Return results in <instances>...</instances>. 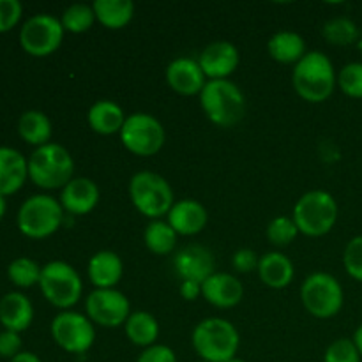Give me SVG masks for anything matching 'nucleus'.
Masks as SVG:
<instances>
[{
    "instance_id": "f257e3e1",
    "label": "nucleus",
    "mask_w": 362,
    "mask_h": 362,
    "mask_svg": "<svg viewBox=\"0 0 362 362\" xmlns=\"http://www.w3.org/2000/svg\"><path fill=\"white\" fill-rule=\"evenodd\" d=\"M292 83L297 95L308 103H324L338 85V74L331 59L322 52H308L299 64L293 66Z\"/></svg>"
},
{
    "instance_id": "f03ea898",
    "label": "nucleus",
    "mask_w": 362,
    "mask_h": 362,
    "mask_svg": "<svg viewBox=\"0 0 362 362\" xmlns=\"http://www.w3.org/2000/svg\"><path fill=\"white\" fill-rule=\"evenodd\" d=\"M194 352L205 362H228L237 357L240 346L239 331L232 322L225 318H205L194 327L193 336Z\"/></svg>"
},
{
    "instance_id": "7ed1b4c3",
    "label": "nucleus",
    "mask_w": 362,
    "mask_h": 362,
    "mask_svg": "<svg viewBox=\"0 0 362 362\" xmlns=\"http://www.w3.org/2000/svg\"><path fill=\"white\" fill-rule=\"evenodd\" d=\"M71 152L59 144L37 147L28 158V179L41 189H64L74 179Z\"/></svg>"
},
{
    "instance_id": "20e7f679",
    "label": "nucleus",
    "mask_w": 362,
    "mask_h": 362,
    "mask_svg": "<svg viewBox=\"0 0 362 362\" xmlns=\"http://www.w3.org/2000/svg\"><path fill=\"white\" fill-rule=\"evenodd\" d=\"M205 117L218 127H233L246 115V98L230 80H211L200 92Z\"/></svg>"
},
{
    "instance_id": "39448f33",
    "label": "nucleus",
    "mask_w": 362,
    "mask_h": 362,
    "mask_svg": "<svg viewBox=\"0 0 362 362\" xmlns=\"http://www.w3.org/2000/svg\"><path fill=\"white\" fill-rule=\"evenodd\" d=\"M338 202L331 193L313 189L304 193L293 207L292 219L299 233L306 237H324L338 221Z\"/></svg>"
},
{
    "instance_id": "423d86ee",
    "label": "nucleus",
    "mask_w": 362,
    "mask_h": 362,
    "mask_svg": "<svg viewBox=\"0 0 362 362\" xmlns=\"http://www.w3.org/2000/svg\"><path fill=\"white\" fill-rule=\"evenodd\" d=\"M129 197L134 209L152 221L168 216L175 204L170 182L154 172L134 173L129 180Z\"/></svg>"
},
{
    "instance_id": "0eeeda50",
    "label": "nucleus",
    "mask_w": 362,
    "mask_h": 362,
    "mask_svg": "<svg viewBox=\"0 0 362 362\" xmlns=\"http://www.w3.org/2000/svg\"><path fill=\"white\" fill-rule=\"evenodd\" d=\"M16 221L25 237L41 240L52 237L62 226L64 209L49 194H34L21 204Z\"/></svg>"
},
{
    "instance_id": "6e6552de",
    "label": "nucleus",
    "mask_w": 362,
    "mask_h": 362,
    "mask_svg": "<svg viewBox=\"0 0 362 362\" xmlns=\"http://www.w3.org/2000/svg\"><path fill=\"white\" fill-rule=\"evenodd\" d=\"M39 288L52 306L67 311L80 303L83 283L73 265L62 260H53L42 267Z\"/></svg>"
},
{
    "instance_id": "1a4fd4ad",
    "label": "nucleus",
    "mask_w": 362,
    "mask_h": 362,
    "mask_svg": "<svg viewBox=\"0 0 362 362\" xmlns=\"http://www.w3.org/2000/svg\"><path fill=\"white\" fill-rule=\"evenodd\" d=\"M300 300L311 317L327 320L341 311L345 293L334 276L329 272H313L300 286Z\"/></svg>"
},
{
    "instance_id": "9d476101",
    "label": "nucleus",
    "mask_w": 362,
    "mask_h": 362,
    "mask_svg": "<svg viewBox=\"0 0 362 362\" xmlns=\"http://www.w3.org/2000/svg\"><path fill=\"white\" fill-rule=\"evenodd\" d=\"M119 134L126 151L140 158L156 156L166 141V131L163 124L154 115L144 112L127 115Z\"/></svg>"
},
{
    "instance_id": "9b49d317",
    "label": "nucleus",
    "mask_w": 362,
    "mask_h": 362,
    "mask_svg": "<svg viewBox=\"0 0 362 362\" xmlns=\"http://www.w3.org/2000/svg\"><path fill=\"white\" fill-rule=\"evenodd\" d=\"M52 338L64 352L87 354L95 343V325L78 311H60L52 320Z\"/></svg>"
},
{
    "instance_id": "f8f14e48",
    "label": "nucleus",
    "mask_w": 362,
    "mask_h": 362,
    "mask_svg": "<svg viewBox=\"0 0 362 362\" xmlns=\"http://www.w3.org/2000/svg\"><path fill=\"white\" fill-rule=\"evenodd\" d=\"M62 23L52 14H34L23 23L20 30V45L28 55L48 57L60 48L64 41Z\"/></svg>"
},
{
    "instance_id": "ddd939ff",
    "label": "nucleus",
    "mask_w": 362,
    "mask_h": 362,
    "mask_svg": "<svg viewBox=\"0 0 362 362\" xmlns=\"http://www.w3.org/2000/svg\"><path fill=\"white\" fill-rule=\"evenodd\" d=\"M85 311L94 325L115 329L127 322L131 315V304L120 290L95 288L85 300Z\"/></svg>"
},
{
    "instance_id": "4468645a",
    "label": "nucleus",
    "mask_w": 362,
    "mask_h": 362,
    "mask_svg": "<svg viewBox=\"0 0 362 362\" xmlns=\"http://www.w3.org/2000/svg\"><path fill=\"white\" fill-rule=\"evenodd\" d=\"M197 60L209 81L228 80V76H232L239 67L240 53L233 42L216 41L205 46Z\"/></svg>"
},
{
    "instance_id": "2eb2a0df",
    "label": "nucleus",
    "mask_w": 362,
    "mask_h": 362,
    "mask_svg": "<svg viewBox=\"0 0 362 362\" xmlns=\"http://www.w3.org/2000/svg\"><path fill=\"white\" fill-rule=\"evenodd\" d=\"M173 269L180 281H197L202 285L216 272V262L211 250L202 244H189L177 251L173 257Z\"/></svg>"
},
{
    "instance_id": "dca6fc26",
    "label": "nucleus",
    "mask_w": 362,
    "mask_h": 362,
    "mask_svg": "<svg viewBox=\"0 0 362 362\" xmlns=\"http://www.w3.org/2000/svg\"><path fill=\"white\" fill-rule=\"evenodd\" d=\"M165 76L170 88L180 95H200L205 83L209 81L198 60L191 59V57H179V59L172 60L166 67Z\"/></svg>"
},
{
    "instance_id": "f3484780",
    "label": "nucleus",
    "mask_w": 362,
    "mask_h": 362,
    "mask_svg": "<svg viewBox=\"0 0 362 362\" xmlns=\"http://www.w3.org/2000/svg\"><path fill=\"white\" fill-rule=\"evenodd\" d=\"M98 184L87 177H74L62 191H60V205L64 212L71 216L90 214L99 204Z\"/></svg>"
},
{
    "instance_id": "a211bd4d",
    "label": "nucleus",
    "mask_w": 362,
    "mask_h": 362,
    "mask_svg": "<svg viewBox=\"0 0 362 362\" xmlns=\"http://www.w3.org/2000/svg\"><path fill=\"white\" fill-rule=\"evenodd\" d=\"M202 297L211 306L219 308V310H230L243 300V283L228 272H214L211 278L202 283Z\"/></svg>"
},
{
    "instance_id": "6ab92c4d",
    "label": "nucleus",
    "mask_w": 362,
    "mask_h": 362,
    "mask_svg": "<svg viewBox=\"0 0 362 362\" xmlns=\"http://www.w3.org/2000/svg\"><path fill=\"white\" fill-rule=\"evenodd\" d=\"M166 221L177 232V235L191 237L200 233L209 223V212L200 202L184 198L173 204L172 211L166 216Z\"/></svg>"
},
{
    "instance_id": "aec40b11",
    "label": "nucleus",
    "mask_w": 362,
    "mask_h": 362,
    "mask_svg": "<svg viewBox=\"0 0 362 362\" xmlns=\"http://www.w3.org/2000/svg\"><path fill=\"white\" fill-rule=\"evenodd\" d=\"M87 276L95 288H115L124 276L122 258L113 251H98L88 260Z\"/></svg>"
},
{
    "instance_id": "412c9836",
    "label": "nucleus",
    "mask_w": 362,
    "mask_h": 362,
    "mask_svg": "<svg viewBox=\"0 0 362 362\" xmlns=\"http://www.w3.org/2000/svg\"><path fill=\"white\" fill-rule=\"evenodd\" d=\"M28 179V159L13 147H0V194L9 197Z\"/></svg>"
},
{
    "instance_id": "4be33fe9",
    "label": "nucleus",
    "mask_w": 362,
    "mask_h": 362,
    "mask_svg": "<svg viewBox=\"0 0 362 362\" xmlns=\"http://www.w3.org/2000/svg\"><path fill=\"white\" fill-rule=\"evenodd\" d=\"M34 320V308L27 296L20 292H11L0 299V324L6 331L23 332Z\"/></svg>"
},
{
    "instance_id": "5701e85b",
    "label": "nucleus",
    "mask_w": 362,
    "mask_h": 362,
    "mask_svg": "<svg viewBox=\"0 0 362 362\" xmlns=\"http://www.w3.org/2000/svg\"><path fill=\"white\" fill-rule=\"evenodd\" d=\"M258 276L265 286L281 290L293 281L296 267L286 255L279 253V251H271V253H265L260 257Z\"/></svg>"
},
{
    "instance_id": "b1692460",
    "label": "nucleus",
    "mask_w": 362,
    "mask_h": 362,
    "mask_svg": "<svg viewBox=\"0 0 362 362\" xmlns=\"http://www.w3.org/2000/svg\"><path fill=\"white\" fill-rule=\"evenodd\" d=\"M126 119L124 110L112 99H99L90 106L87 113V122L90 129L103 136L120 133Z\"/></svg>"
},
{
    "instance_id": "393cba45",
    "label": "nucleus",
    "mask_w": 362,
    "mask_h": 362,
    "mask_svg": "<svg viewBox=\"0 0 362 362\" xmlns=\"http://www.w3.org/2000/svg\"><path fill=\"white\" fill-rule=\"evenodd\" d=\"M267 52L272 60L285 66H296L306 55V42L297 32L281 30L276 32L267 42Z\"/></svg>"
},
{
    "instance_id": "a878e982",
    "label": "nucleus",
    "mask_w": 362,
    "mask_h": 362,
    "mask_svg": "<svg viewBox=\"0 0 362 362\" xmlns=\"http://www.w3.org/2000/svg\"><path fill=\"white\" fill-rule=\"evenodd\" d=\"M92 9L95 21L110 30L124 28L134 16V4L131 0H95Z\"/></svg>"
},
{
    "instance_id": "bb28decb",
    "label": "nucleus",
    "mask_w": 362,
    "mask_h": 362,
    "mask_svg": "<svg viewBox=\"0 0 362 362\" xmlns=\"http://www.w3.org/2000/svg\"><path fill=\"white\" fill-rule=\"evenodd\" d=\"M18 133L28 145H34L35 148L42 147L52 140V120L39 110H28L18 120Z\"/></svg>"
},
{
    "instance_id": "cd10ccee",
    "label": "nucleus",
    "mask_w": 362,
    "mask_h": 362,
    "mask_svg": "<svg viewBox=\"0 0 362 362\" xmlns=\"http://www.w3.org/2000/svg\"><path fill=\"white\" fill-rule=\"evenodd\" d=\"M126 327V336L133 345L148 349L156 345L159 338V324L154 315L148 311H134L129 315L127 322L124 324Z\"/></svg>"
},
{
    "instance_id": "c85d7f7f",
    "label": "nucleus",
    "mask_w": 362,
    "mask_h": 362,
    "mask_svg": "<svg viewBox=\"0 0 362 362\" xmlns=\"http://www.w3.org/2000/svg\"><path fill=\"white\" fill-rule=\"evenodd\" d=\"M177 232L168 225V221L163 219H154L147 225L144 233L145 246L151 253L158 255V257H165L170 255L177 246Z\"/></svg>"
},
{
    "instance_id": "c756f323",
    "label": "nucleus",
    "mask_w": 362,
    "mask_h": 362,
    "mask_svg": "<svg viewBox=\"0 0 362 362\" xmlns=\"http://www.w3.org/2000/svg\"><path fill=\"white\" fill-rule=\"evenodd\" d=\"M325 41L336 46H349L359 39V27L356 21L346 16H338L329 20L322 28Z\"/></svg>"
},
{
    "instance_id": "7c9ffc66",
    "label": "nucleus",
    "mask_w": 362,
    "mask_h": 362,
    "mask_svg": "<svg viewBox=\"0 0 362 362\" xmlns=\"http://www.w3.org/2000/svg\"><path fill=\"white\" fill-rule=\"evenodd\" d=\"M41 271L42 267L37 262L30 260L27 257H20L9 264V267H7V278L18 288H30V286L39 285Z\"/></svg>"
},
{
    "instance_id": "2f4dec72",
    "label": "nucleus",
    "mask_w": 362,
    "mask_h": 362,
    "mask_svg": "<svg viewBox=\"0 0 362 362\" xmlns=\"http://www.w3.org/2000/svg\"><path fill=\"white\" fill-rule=\"evenodd\" d=\"M64 30L71 32V34H83V32L90 30L92 25L95 23V14L92 6L88 4H73L64 11L62 18H60Z\"/></svg>"
},
{
    "instance_id": "473e14b6",
    "label": "nucleus",
    "mask_w": 362,
    "mask_h": 362,
    "mask_svg": "<svg viewBox=\"0 0 362 362\" xmlns=\"http://www.w3.org/2000/svg\"><path fill=\"white\" fill-rule=\"evenodd\" d=\"M265 233H267L269 243L278 247H285L296 240V237L299 235V230H297L296 221L292 218L278 216V218H274L269 223Z\"/></svg>"
},
{
    "instance_id": "72a5a7b5",
    "label": "nucleus",
    "mask_w": 362,
    "mask_h": 362,
    "mask_svg": "<svg viewBox=\"0 0 362 362\" xmlns=\"http://www.w3.org/2000/svg\"><path fill=\"white\" fill-rule=\"evenodd\" d=\"M338 87L349 98L362 99V62H350L338 73Z\"/></svg>"
},
{
    "instance_id": "f704fd0d",
    "label": "nucleus",
    "mask_w": 362,
    "mask_h": 362,
    "mask_svg": "<svg viewBox=\"0 0 362 362\" xmlns=\"http://www.w3.org/2000/svg\"><path fill=\"white\" fill-rule=\"evenodd\" d=\"M361 354L354 339L339 338L327 346L324 354V362H361Z\"/></svg>"
},
{
    "instance_id": "c9c22d12",
    "label": "nucleus",
    "mask_w": 362,
    "mask_h": 362,
    "mask_svg": "<svg viewBox=\"0 0 362 362\" xmlns=\"http://www.w3.org/2000/svg\"><path fill=\"white\" fill-rule=\"evenodd\" d=\"M343 265L350 278L362 283V235L354 237L343 251Z\"/></svg>"
},
{
    "instance_id": "e433bc0d",
    "label": "nucleus",
    "mask_w": 362,
    "mask_h": 362,
    "mask_svg": "<svg viewBox=\"0 0 362 362\" xmlns=\"http://www.w3.org/2000/svg\"><path fill=\"white\" fill-rule=\"evenodd\" d=\"M21 14L23 6L18 0H0V34L16 27Z\"/></svg>"
},
{
    "instance_id": "4c0bfd02",
    "label": "nucleus",
    "mask_w": 362,
    "mask_h": 362,
    "mask_svg": "<svg viewBox=\"0 0 362 362\" xmlns=\"http://www.w3.org/2000/svg\"><path fill=\"white\" fill-rule=\"evenodd\" d=\"M258 264H260V257H258L253 250H250V247L237 250L232 257L233 269H235L237 272H240V274L258 271Z\"/></svg>"
},
{
    "instance_id": "58836bf2",
    "label": "nucleus",
    "mask_w": 362,
    "mask_h": 362,
    "mask_svg": "<svg viewBox=\"0 0 362 362\" xmlns=\"http://www.w3.org/2000/svg\"><path fill=\"white\" fill-rule=\"evenodd\" d=\"M136 362H177V356L170 346L156 343L148 349H144Z\"/></svg>"
},
{
    "instance_id": "ea45409f",
    "label": "nucleus",
    "mask_w": 362,
    "mask_h": 362,
    "mask_svg": "<svg viewBox=\"0 0 362 362\" xmlns=\"http://www.w3.org/2000/svg\"><path fill=\"white\" fill-rule=\"evenodd\" d=\"M21 350V338L18 332L6 331L0 332V357L2 359H14Z\"/></svg>"
},
{
    "instance_id": "a19ab883",
    "label": "nucleus",
    "mask_w": 362,
    "mask_h": 362,
    "mask_svg": "<svg viewBox=\"0 0 362 362\" xmlns=\"http://www.w3.org/2000/svg\"><path fill=\"white\" fill-rule=\"evenodd\" d=\"M179 292L184 300H194L202 296V285L197 281H182Z\"/></svg>"
},
{
    "instance_id": "79ce46f5",
    "label": "nucleus",
    "mask_w": 362,
    "mask_h": 362,
    "mask_svg": "<svg viewBox=\"0 0 362 362\" xmlns=\"http://www.w3.org/2000/svg\"><path fill=\"white\" fill-rule=\"evenodd\" d=\"M11 362H42V361L32 352H20L14 359H11Z\"/></svg>"
},
{
    "instance_id": "37998d69",
    "label": "nucleus",
    "mask_w": 362,
    "mask_h": 362,
    "mask_svg": "<svg viewBox=\"0 0 362 362\" xmlns=\"http://www.w3.org/2000/svg\"><path fill=\"white\" fill-rule=\"evenodd\" d=\"M354 343H356V346H357V350H359V354H361V357H362V325H359V327H357V331L354 332Z\"/></svg>"
},
{
    "instance_id": "c03bdc74",
    "label": "nucleus",
    "mask_w": 362,
    "mask_h": 362,
    "mask_svg": "<svg viewBox=\"0 0 362 362\" xmlns=\"http://www.w3.org/2000/svg\"><path fill=\"white\" fill-rule=\"evenodd\" d=\"M6 209H7L6 197H4V194H0V219H2L4 214H6Z\"/></svg>"
},
{
    "instance_id": "a18cd8bd",
    "label": "nucleus",
    "mask_w": 362,
    "mask_h": 362,
    "mask_svg": "<svg viewBox=\"0 0 362 362\" xmlns=\"http://www.w3.org/2000/svg\"><path fill=\"white\" fill-rule=\"evenodd\" d=\"M228 362H247V361L240 359V357H233V359H232V361H228Z\"/></svg>"
},
{
    "instance_id": "49530a36",
    "label": "nucleus",
    "mask_w": 362,
    "mask_h": 362,
    "mask_svg": "<svg viewBox=\"0 0 362 362\" xmlns=\"http://www.w3.org/2000/svg\"><path fill=\"white\" fill-rule=\"evenodd\" d=\"M198 362H205V361H198Z\"/></svg>"
}]
</instances>
